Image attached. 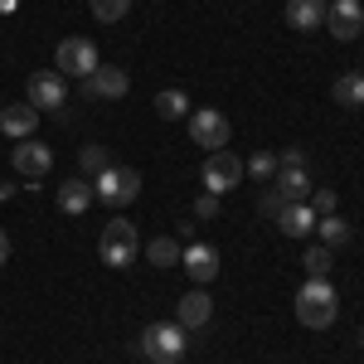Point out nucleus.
Returning <instances> with one entry per match:
<instances>
[{"mask_svg": "<svg viewBox=\"0 0 364 364\" xmlns=\"http://www.w3.org/2000/svg\"><path fill=\"white\" fill-rule=\"evenodd\" d=\"M92 199H97L92 195V180H83V175H73L68 185H58V209L63 214H83Z\"/></svg>", "mask_w": 364, "mask_h": 364, "instance_id": "obj_18", "label": "nucleus"}, {"mask_svg": "<svg viewBox=\"0 0 364 364\" xmlns=\"http://www.w3.org/2000/svg\"><path fill=\"white\" fill-rule=\"evenodd\" d=\"M97 68H102V58H97V44H92V39H78V34H73V39H63L54 49V73H63V78H78V83H83Z\"/></svg>", "mask_w": 364, "mask_h": 364, "instance_id": "obj_3", "label": "nucleus"}, {"mask_svg": "<svg viewBox=\"0 0 364 364\" xmlns=\"http://www.w3.org/2000/svg\"><path fill=\"white\" fill-rule=\"evenodd\" d=\"M311 209H316V219H326V214H336V190H311V199H306Z\"/></svg>", "mask_w": 364, "mask_h": 364, "instance_id": "obj_27", "label": "nucleus"}, {"mask_svg": "<svg viewBox=\"0 0 364 364\" xmlns=\"http://www.w3.org/2000/svg\"><path fill=\"white\" fill-rule=\"evenodd\" d=\"M78 166H83V180H97L102 170L112 166V161H107V146H83V156H78Z\"/></svg>", "mask_w": 364, "mask_h": 364, "instance_id": "obj_24", "label": "nucleus"}, {"mask_svg": "<svg viewBox=\"0 0 364 364\" xmlns=\"http://www.w3.org/2000/svg\"><path fill=\"white\" fill-rule=\"evenodd\" d=\"M127 10H132V0H92V15H97L102 25H117Z\"/></svg>", "mask_w": 364, "mask_h": 364, "instance_id": "obj_25", "label": "nucleus"}, {"mask_svg": "<svg viewBox=\"0 0 364 364\" xmlns=\"http://www.w3.org/2000/svg\"><path fill=\"white\" fill-rule=\"evenodd\" d=\"M10 161H15V175H20V180H44V175L54 170V151H49L44 141L25 136V141H15Z\"/></svg>", "mask_w": 364, "mask_h": 364, "instance_id": "obj_9", "label": "nucleus"}, {"mask_svg": "<svg viewBox=\"0 0 364 364\" xmlns=\"http://www.w3.org/2000/svg\"><path fill=\"white\" fill-rule=\"evenodd\" d=\"M185 350H190V331L180 321H156L141 331V355L151 364H180Z\"/></svg>", "mask_w": 364, "mask_h": 364, "instance_id": "obj_2", "label": "nucleus"}, {"mask_svg": "<svg viewBox=\"0 0 364 364\" xmlns=\"http://www.w3.org/2000/svg\"><path fill=\"white\" fill-rule=\"evenodd\" d=\"M282 166H306V151H301V146H287V151L277 156V170Z\"/></svg>", "mask_w": 364, "mask_h": 364, "instance_id": "obj_30", "label": "nucleus"}, {"mask_svg": "<svg viewBox=\"0 0 364 364\" xmlns=\"http://www.w3.org/2000/svg\"><path fill=\"white\" fill-rule=\"evenodd\" d=\"M92 195L102 199L107 209H122V204H132L141 195V170L132 166H107L97 180H92Z\"/></svg>", "mask_w": 364, "mask_h": 364, "instance_id": "obj_4", "label": "nucleus"}, {"mask_svg": "<svg viewBox=\"0 0 364 364\" xmlns=\"http://www.w3.org/2000/svg\"><path fill=\"white\" fill-rule=\"evenodd\" d=\"M10 262V238H5V228H0V267Z\"/></svg>", "mask_w": 364, "mask_h": 364, "instance_id": "obj_31", "label": "nucleus"}, {"mask_svg": "<svg viewBox=\"0 0 364 364\" xmlns=\"http://www.w3.org/2000/svg\"><path fill=\"white\" fill-rule=\"evenodd\" d=\"M146 257H151L156 267H180V243H175V238H151V243H146Z\"/></svg>", "mask_w": 364, "mask_h": 364, "instance_id": "obj_23", "label": "nucleus"}, {"mask_svg": "<svg viewBox=\"0 0 364 364\" xmlns=\"http://www.w3.org/2000/svg\"><path fill=\"white\" fill-rule=\"evenodd\" d=\"M180 267L190 272L195 287L219 277V248H209V243H190V248H180Z\"/></svg>", "mask_w": 364, "mask_h": 364, "instance_id": "obj_12", "label": "nucleus"}, {"mask_svg": "<svg viewBox=\"0 0 364 364\" xmlns=\"http://www.w3.org/2000/svg\"><path fill=\"white\" fill-rule=\"evenodd\" d=\"M336 316H340V296L331 277H306V287L296 291V321L311 331H326V326H336Z\"/></svg>", "mask_w": 364, "mask_h": 364, "instance_id": "obj_1", "label": "nucleus"}, {"mask_svg": "<svg viewBox=\"0 0 364 364\" xmlns=\"http://www.w3.org/2000/svg\"><path fill=\"white\" fill-rule=\"evenodd\" d=\"M336 102L340 107H364V73H345V78H336Z\"/></svg>", "mask_w": 364, "mask_h": 364, "instance_id": "obj_21", "label": "nucleus"}, {"mask_svg": "<svg viewBox=\"0 0 364 364\" xmlns=\"http://www.w3.org/2000/svg\"><path fill=\"white\" fill-rule=\"evenodd\" d=\"M34 127H39V112H34L29 102H10V107H0V132H5L10 141L34 136Z\"/></svg>", "mask_w": 364, "mask_h": 364, "instance_id": "obj_14", "label": "nucleus"}, {"mask_svg": "<svg viewBox=\"0 0 364 364\" xmlns=\"http://www.w3.org/2000/svg\"><path fill=\"white\" fill-rule=\"evenodd\" d=\"M209 316H214V296H209L204 287H190V291L180 296V306H175V321H180L185 331H199V326H209Z\"/></svg>", "mask_w": 364, "mask_h": 364, "instance_id": "obj_13", "label": "nucleus"}, {"mask_svg": "<svg viewBox=\"0 0 364 364\" xmlns=\"http://www.w3.org/2000/svg\"><path fill=\"white\" fill-rule=\"evenodd\" d=\"M243 170H248L252 180H272V175H277V156H272V151H257Z\"/></svg>", "mask_w": 364, "mask_h": 364, "instance_id": "obj_26", "label": "nucleus"}, {"mask_svg": "<svg viewBox=\"0 0 364 364\" xmlns=\"http://www.w3.org/2000/svg\"><path fill=\"white\" fill-rule=\"evenodd\" d=\"M360 350H364V331H360Z\"/></svg>", "mask_w": 364, "mask_h": 364, "instance_id": "obj_33", "label": "nucleus"}, {"mask_svg": "<svg viewBox=\"0 0 364 364\" xmlns=\"http://www.w3.org/2000/svg\"><path fill=\"white\" fill-rule=\"evenodd\" d=\"M136 252H141L136 224H127V219H112V224H102V238H97V257H102L107 267H127V262H132Z\"/></svg>", "mask_w": 364, "mask_h": 364, "instance_id": "obj_5", "label": "nucleus"}, {"mask_svg": "<svg viewBox=\"0 0 364 364\" xmlns=\"http://www.w3.org/2000/svg\"><path fill=\"white\" fill-rule=\"evenodd\" d=\"M316 233H321V243H326V248H331V252H336V248H345V243H350V224H345L340 214H326V219L316 224Z\"/></svg>", "mask_w": 364, "mask_h": 364, "instance_id": "obj_20", "label": "nucleus"}, {"mask_svg": "<svg viewBox=\"0 0 364 364\" xmlns=\"http://www.w3.org/2000/svg\"><path fill=\"white\" fill-rule=\"evenodd\" d=\"M301 262H306V277H331V267H336V252L326 248V243H311Z\"/></svg>", "mask_w": 364, "mask_h": 364, "instance_id": "obj_22", "label": "nucleus"}, {"mask_svg": "<svg viewBox=\"0 0 364 364\" xmlns=\"http://www.w3.org/2000/svg\"><path fill=\"white\" fill-rule=\"evenodd\" d=\"M272 190H277L287 204H306V199H311V175H306V166H282Z\"/></svg>", "mask_w": 364, "mask_h": 364, "instance_id": "obj_15", "label": "nucleus"}, {"mask_svg": "<svg viewBox=\"0 0 364 364\" xmlns=\"http://www.w3.org/2000/svg\"><path fill=\"white\" fill-rule=\"evenodd\" d=\"M10 10H15V0H0V15H10Z\"/></svg>", "mask_w": 364, "mask_h": 364, "instance_id": "obj_32", "label": "nucleus"}, {"mask_svg": "<svg viewBox=\"0 0 364 364\" xmlns=\"http://www.w3.org/2000/svg\"><path fill=\"white\" fill-rule=\"evenodd\" d=\"M326 29H331L336 39H360L364 34L360 0H331V5H326Z\"/></svg>", "mask_w": 364, "mask_h": 364, "instance_id": "obj_11", "label": "nucleus"}, {"mask_svg": "<svg viewBox=\"0 0 364 364\" xmlns=\"http://www.w3.org/2000/svg\"><path fill=\"white\" fill-rule=\"evenodd\" d=\"M287 25L291 29H321L326 25V0H287Z\"/></svg>", "mask_w": 364, "mask_h": 364, "instance_id": "obj_17", "label": "nucleus"}, {"mask_svg": "<svg viewBox=\"0 0 364 364\" xmlns=\"http://www.w3.org/2000/svg\"><path fill=\"white\" fill-rule=\"evenodd\" d=\"M127 92H132L127 68H97L92 78H83V97L87 102H117V97H127Z\"/></svg>", "mask_w": 364, "mask_h": 364, "instance_id": "obj_10", "label": "nucleus"}, {"mask_svg": "<svg viewBox=\"0 0 364 364\" xmlns=\"http://www.w3.org/2000/svg\"><path fill=\"white\" fill-rule=\"evenodd\" d=\"M29 107H34V112H63V107H68V83H63V73H54V68L29 73Z\"/></svg>", "mask_w": 364, "mask_h": 364, "instance_id": "obj_7", "label": "nucleus"}, {"mask_svg": "<svg viewBox=\"0 0 364 364\" xmlns=\"http://www.w3.org/2000/svg\"><path fill=\"white\" fill-rule=\"evenodd\" d=\"M228 136H233V127H228V117L219 112V107H199V112L190 117V141L204 146V151H224Z\"/></svg>", "mask_w": 364, "mask_h": 364, "instance_id": "obj_8", "label": "nucleus"}, {"mask_svg": "<svg viewBox=\"0 0 364 364\" xmlns=\"http://www.w3.org/2000/svg\"><path fill=\"white\" fill-rule=\"evenodd\" d=\"M316 224H321V219H316V209H311V204H287V209L277 214V228L287 233V238H311Z\"/></svg>", "mask_w": 364, "mask_h": 364, "instance_id": "obj_16", "label": "nucleus"}, {"mask_svg": "<svg viewBox=\"0 0 364 364\" xmlns=\"http://www.w3.org/2000/svg\"><path fill=\"white\" fill-rule=\"evenodd\" d=\"M185 112H190V97H185L180 87H166V92H156V117H161V122H180Z\"/></svg>", "mask_w": 364, "mask_h": 364, "instance_id": "obj_19", "label": "nucleus"}, {"mask_svg": "<svg viewBox=\"0 0 364 364\" xmlns=\"http://www.w3.org/2000/svg\"><path fill=\"white\" fill-rule=\"evenodd\" d=\"M195 219H219V195L204 190V195L195 199Z\"/></svg>", "mask_w": 364, "mask_h": 364, "instance_id": "obj_28", "label": "nucleus"}, {"mask_svg": "<svg viewBox=\"0 0 364 364\" xmlns=\"http://www.w3.org/2000/svg\"><path fill=\"white\" fill-rule=\"evenodd\" d=\"M257 209H262V214H267V219H277L282 209H287V199H282V195H277V190H267V195L257 199Z\"/></svg>", "mask_w": 364, "mask_h": 364, "instance_id": "obj_29", "label": "nucleus"}, {"mask_svg": "<svg viewBox=\"0 0 364 364\" xmlns=\"http://www.w3.org/2000/svg\"><path fill=\"white\" fill-rule=\"evenodd\" d=\"M199 180H204V190L209 195H228L238 180H243V161L233 156V151H209V161H204V170H199Z\"/></svg>", "mask_w": 364, "mask_h": 364, "instance_id": "obj_6", "label": "nucleus"}]
</instances>
